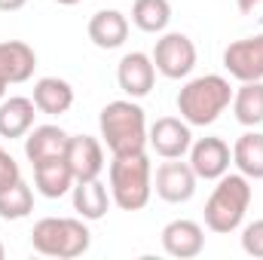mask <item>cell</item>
<instances>
[{
    "mask_svg": "<svg viewBox=\"0 0 263 260\" xmlns=\"http://www.w3.org/2000/svg\"><path fill=\"white\" fill-rule=\"evenodd\" d=\"M110 199L123 211H141L153 196V165L144 150L138 153H117L107 169Z\"/></svg>",
    "mask_w": 263,
    "mask_h": 260,
    "instance_id": "cell-1",
    "label": "cell"
},
{
    "mask_svg": "<svg viewBox=\"0 0 263 260\" xmlns=\"http://www.w3.org/2000/svg\"><path fill=\"white\" fill-rule=\"evenodd\" d=\"M98 129H101V144H107V150L117 153H138L147 147V117L144 107L135 98H120L101 107L98 117Z\"/></svg>",
    "mask_w": 263,
    "mask_h": 260,
    "instance_id": "cell-2",
    "label": "cell"
},
{
    "mask_svg": "<svg viewBox=\"0 0 263 260\" xmlns=\"http://www.w3.org/2000/svg\"><path fill=\"white\" fill-rule=\"evenodd\" d=\"M233 104L230 80L220 73H202L184 83L178 92V114L190 126H211Z\"/></svg>",
    "mask_w": 263,
    "mask_h": 260,
    "instance_id": "cell-3",
    "label": "cell"
},
{
    "mask_svg": "<svg viewBox=\"0 0 263 260\" xmlns=\"http://www.w3.org/2000/svg\"><path fill=\"white\" fill-rule=\"evenodd\" d=\"M251 181L236 172V175H223L217 178V187L211 190L208 202H205V227L217 236H227V233H236L248 214V205H251Z\"/></svg>",
    "mask_w": 263,
    "mask_h": 260,
    "instance_id": "cell-4",
    "label": "cell"
},
{
    "mask_svg": "<svg viewBox=\"0 0 263 260\" xmlns=\"http://www.w3.org/2000/svg\"><path fill=\"white\" fill-rule=\"evenodd\" d=\"M31 245L43 257L73 260L89 251L92 233L83 217H43L31 230Z\"/></svg>",
    "mask_w": 263,
    "mask_h": 260,
    "instance_id": "cell-5",
    "label": "cell"
},
{
    "mask_svg": "<svg viewBox=\"0 0 263 260\" xmlns=\"http://www.w3.org/2000/svg\"><path fill=\"white\" fill-rule=\"evenodd\" d=\"M150 59H153V65L162 77L181 80V77H190V70L196 67V46L181 31H168V34L162 31V37L156 40Z\"/></svg>",
    "mask_w": 263,
    "mask_h": 260,
    "instance_id": "cell-6",
    "label": "cell"
},
{
    "mask_svg": "<svg viewBox=\"0 0 263 260\" xmlns=\"http://www.w3.org/2000/svg\"><path fill=\"white\" fill-rule=\"evenodd\" d=\"M193 126L181 117H159L150 129H147V144L156 150V156L162 159H184L190 153L193 144Z\"/></svg>",
    "mask_w": 263,
    "mask_h": 260,
    "instance_id": "cell-7",
    "label": "cell"
},
{
    "mask_svg": "<svg viewBox=\"0 0 263 260\" xmlns=\"http://www.w3.org/2000/svg\"><path fill=\"white\" fill-rule=\"evenodd\" d=\"M233 165V150L223 138L205 135L190 144V169L196 172L199 181H217L230 172Z\"/></svg>",
    "mask_w": 263,
    "mask_h": 260,
    "instance_id": "cell-8",
    "label": "cell"
},
{
    "mask_svg": "<svg viewBox=\"0 0 263 260\" xmlns=\"http://www.w3.org/2000/svg\"><path fill=\"white\" fill-rule=\"evenodd\" d=\"M196 172L190 169V162H181V159H165L159 169H156V178H153V190L162 202L168 205H181V202H190L196 196Z\"/></svg>",
    "mask_w": 263,
    "mask_h": 260,
    "instance_id": "cell-9",
    "label": "cell"
},
{
    "mask_svg": "<svg viewBox=\"0 0 263 260\" xmlns=\"http://www.w3.org/2000/svg\"><path fill=\"white\" fill-rule=\"evenodd\" d=\"M223 67H227V73H230L233 80H239V83L263 80V34L233 40V43L223 49Z\"/></svg>",
    "mask_w": 263,
    "mask_h": 260,
    "instance_id": "cell-10",
    "label": "cell"
},
{
    "mask_svg": "<svg viewBox=\"0 0 263 260\" xmlns=\"http://www.w3.org/2000/svg\"><path fill=\"white\" fill-rule=\"evenodd\" d=\"M65 159L77 181H95L104 172V144L92 135H70Z\"/></svg>",
    "mask_w": 263,
    "mask_h": 260,
    "instance_id": "cell-11",
    "label": "cell"
},
{
    "mask_svg": "<svg viewBox=\"0 0 263 260\" xmlns=\"http://www.w3.org/2000/svg\"><path fill=\"white\" fill-rule=\"evenodd\" d=\"M159 236H162V251H165L168 257L193 260L205 251V230L199 227L196 220L178 217V220L165 224Z\"/></svg>",
    "mask_w": 263,
    "mask_h": 260,
    "instance_id": "cell-12",
    "label": "cell"
},
{
    "mask_svg": "<svg viewBox=\"0 0 263 260\" xmlns=\"http://www.w3.org/2000/svg\"><path fill=\"white\" fill-rule=\"evenodd\" d=\"M117 83L129 98H144L150 95L153 83H156V65L147 52H129L120 59L117 65Z\"/></svg>",
    "mask_w": 263,
    "mask_h": 260,
    "instance_id": "cell-13",
    "label": "cell"
},
{
    "mask_svg": "<svg viewBox=\"0 0 263 260\" xmlns=\"http://www.w3.org/2000/svg\"><path fill=\"white\" fill-rule=\"evenodd\" d=\"M37 70V52L25 40H3L0 43V80L6 86L28 83Z\"/></svg>",
    "mask_w": 263,
    "mask_h": 260,
    "instance_id": "cell-14",
    "label": "cell"
},
{
    "mask_svg": "<svg viewBox=\"0 0 263 260\" xmlns=\"http://www.w3.org/2000/svg\"><path fill=\"white\" fill-rule=\"evenodd\" d=\"M86 34L98 49H120L129 37V18L120 9H98L89 18Z\"/></svg>",
    "mask_w": 263,
    "mask_h": 260,
    "instance_id": "cell-15",
    "label": "cell"
},
{
    "mask_svg": "<svg viewBox=\"0 0 263 260\" xmlns=\"http://www.w3.org/2000/svg\"><path fill=\"white\" fill-rule=\"evenodd\" d=\"M67 141H70V135L62 126H34L25 135V156H28L31 165L55 159V156H65Z\"/></svg>",
    "mask_w": 263,
    "mask_h": 260,
    "instance_id": "cell-16",
    "label": "cell"
},
{
    "mask_svg": "<svg viewBox=\"0 0 263 260\" xmlns=\"http://www.w3.org/2000/svg\"><path fill=\"white\" fill-rule=\"evenodd\" d=\"M37 104L34 98L25 95H12L0 101V138H25L28 132L34 129V117H37Z\"/></svg>",
    "mask_w": 263,
    "mask_h": 260,
    "instance_id": "cell-17",
    "label": "cell"
},
{
    "mask_svg": "<svg viewBox=\"0 0 263 260\" xmlns=\"http://www.w3.org/2000/svg\"><path fill=\"white\" fill-rule=\"evenodd\" d=\"M73 184H77V178H73L65 156H55V159H46V162L34 165V187L46 199H62L65 193L73 190Z\"/></svg>",
    "mask_w": 263,
    "mask_h": 260,
    "instance_id": "cell-18",
    "label": "cell"
},
{
    "mask_svg": "<svg viewBox=\"0 0 263 260\" xmlns=\"http://www.w3.org/2000/svg\"><path fill=\"white\" fill-rule=\"evenodd\" d=\"M34 104L46 117H62L73 107V86L62 77H40L34 83Z\"/></svg>",
    "mask_w": 263,
    "mask_h": 260,
    "instance_id": "cell-19",
    "label": "cell"
},
{
    "mask_svg": "<svg viewBox=\"0 0 263 260\" xmlns=\"http://www.w3.org/2000/svg\"><path fill=\"white\" fill-rule=\"evenodd\" d=\"M73 211L83 217V220H101L104 214H107V208H110V190L95 178V181H77L73 184Z\"/></svg>",
    "mask_w": 263,
    "mask_h": 260,
    "instance_id": "cell-20",
    "label": "cell"
},
{
    "mask_svg": "<svg viewBox=\"0 0 263 260\" xmlns=\"http://www.w3.org/2000/svg\"><path fill=\"white\" fill-rule=\"evenodd\" d=\"M233 165L248 178V181H263V132L248 129L236 138L233 144Z\"/></svg>",
    "mask_w": 263,
    "mask_h": 260,
    "instance_id": "cell-21",
    "label": "cell"
},
{
    "mask_svg": "<svg viewBox=\"0 0 263 260\" xmlns=\"http://www.w3.org/2000/svg\"><path fill=\"white\" fill-rule=\"evenodd\" d=\"M233 114L245 129H257L263 123V80L242 83L233 92Z\"/></svg>",
    "mask_w": 263,
    "mask_h": 260,
    "instance_id": "cell-22",
    "label": "cell"
},
{
    "mask_svg": "<svg viewBox=\"0 0 263 260\" xmlns=\"http://www.w3.org/2000/svg\"><path fill=\"white\" fill-rule=\"evenodd\" d=\"M172 22L168 0H135L132 3V25L144 34H162Z\"/></svg>",
    "mask_w": 263,
    "mask_h": 260,
    "instance_id": "cell-23",
    "label": "cell"
},
{
    "mask_svg": "<svg viewBox=\"0 0 263 260\" xmlns=\"http://www.w3.org/2000/svg\"><path fill=\"white\" fill-rule=\"evenodd\" d=\"M31 211H34V190L25 181H18L0 193V217L3 220H25Z\"/></svg>",
    "mask_w": 263,
    "mask_h": 260,
    "instance_id": "cell-24",
    "label": "cell"
},
{
    "mask_svg": "<svg viewBox=\"0 0 263 260\" xmlns=\"http://www.w3.org/2000/svg\"><path fill=\"white\" fill-rule=\"evenodd\" d=\"M242 251L248 257L263 260V220H254L242 230Z\"/></svg>",
    "mask_w": 263,
    "mask_h": 260,
    "instance_id": "cell-25",
    "label": "cell"
},
{
    "mask_svg": "<svg viewBox=\"0 0 263 260\" xmlns=\"http://www.w3.org/2000/svg\"><path fill=\"white\" fill-rule=\"evenodd\" d=\"M18 181H22V169H18V162L0 147V193L9 190V187L18 184Z\"/></svg>",
    "mask_w": 263,
    "mask_h": 260,
    "instance_id": "cell-26",
    "label": "cell"
},
{
    "mask_svg": "<svg viewBox=\"0 0 263 260\" xmlns=\"http://www.w3.org/2000/svg\"><path fill=\"white\" fill-rule=\"evenodd\" d=\"M239 3V12L254 18L257 25H263V0H236Z\"/></svg>",
    "mask_w": 263,
    "mask_h": 260,
    "instance_id": "cell-27",
    "label": "cell"
},
{
    "mask_svg": "<svg viewBox=\"0 0 263 260\" xmlns=\"http://www.w3.org/2000/svg\"><path fill=\"white\" fill-rule=\"evenodd\" d=\"M28 0H0V12H15V9H22Z\"/></svg>",
    "mask_w": 263,
    "mask_h": 260,
    "instance_id": "cell-28",
    "label": "cell"
},
{
    "mask_svg": "<svg viewBox=\"0 0 263 260\" xmlns=\"http://www.w3.org/2000/svg\"><path fill=\"white\" fill-rule=\"evenodd\" d=\"M55 3H62V6H77V3H83V0H55Z\"/></svg>",
    "mask_w": 263,
    "mask_h": 260,
    "instance_id": "cell-29",
    "label": "cell"
},
{
    "mask_svg": "<svg viewBox=\"0 0 263 260\" xmlns=\"http://www.w3.org/2000/svg\"><path fill=\"white\" fill-rule=\"evenodd\" d=\"M3 98H6V83L0 80V101H3Z\"/></svg>",
    "mask_w": 263,
    "mask_h": 260,
    "instance_id": "cell-30",
    "label": "cell"
},
{
    "mask_svg": "<svg viewBox=\"0 0 263 260\" xmlns=\"http://www.w3.org/2000/svg\"><path fill=\"white\" fill-rule=\"evenodd\" d=\"M3 254H6V248H3V242H0V260H3Z\"/></svg>",
    "mask_w": 263,
    "mask_h": 260,
    "instance_id": "cell-31",
    "label": "cell"
}]
</instances>
